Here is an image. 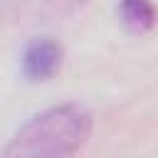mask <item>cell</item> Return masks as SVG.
<instances>
[{
    "mask_svg": "<svg viewBox=\"0 0 158 158\" xmlns=\"http://www.w3.org/2000/svg\"><path fill=\"white\" fill-rule=\"evenodd\" d=\"M91 133V114L79 104H59L15 131L2 158H74Z\"/></svg>",
    "mask_w": 158,
    "mask_h": 158,
    "instance_id": "6da1fadb",
    "label": "cell"
},
{
    "mask_svg": "<svg viewBox=\"0 0 158 158\" xmlns=\"http://www.w3.org/2000/svg\"><path fill=\"white\" fill-rule=\"evenodd\" d=\"M62 44L54 37H32L20 57V72L27 81H47L62 67Z\"/></svg>",
    "mask_w": 158,
    "mask_h": 158,
    "instance_id": "7a4b0ae2",
    "label": "cell"
},
{
    "mask_svg": "<svg viewBox=\"0 0 158 158\" xmlns=\"http://www.w3.org/2000/svg\"><path fill=\"white\" fill-rule=\"evenodd\" d=\"M116 15H118V22L123 25V30H128L133 35H143V32L153 30L158 22V10L151 0H118Z\"/></svg>",
    "mask_w": 158,
    "mask_h": 158,
    "instance_id": "3957f363",
    "label": "cell"
},
{
    "mask_svg": "<svg viewBox=\"0 0 158 158\" xmlns=\"http://www.w3.org/2000/svg\"><path fill=\"white\" fill-rule=\"evenodd\" d=\"M47 5H49L54 12H74V10L84 7L86 0H47Z\"/></svg>",
    "mask_w": 158,
    "mask_h": 158,
    "instance_id": "277c9868",
    "label": "cell"
}]
</instances>
